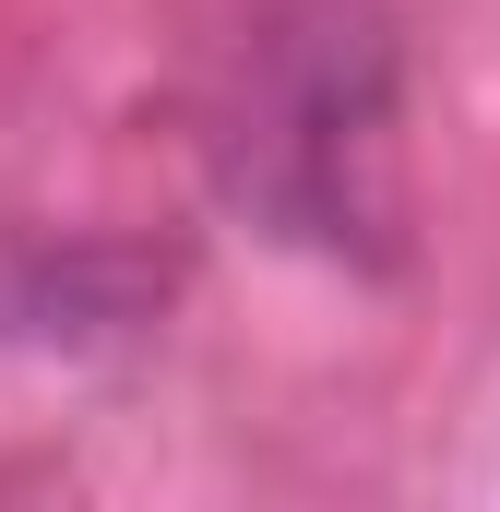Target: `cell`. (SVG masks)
Here are the masks:
<instances>
[{
    "label": "cell",
    "mask_w": 500,
    "mask_h": 512,
    "mask_svg": "<svg viewBox=\"0 0 500 512\" xmlns=\"http://www.w3.org/2000/svg\"><path fill=\"white\" fill-rule=\"evenodd\" d=\"M393 143V48L358 0H286L239 48V84L215 108L227 191L286 215L298 239H358L381 215L370 167Z\"/></svg>",
    "instance_id": "1"
}]
</instances>
